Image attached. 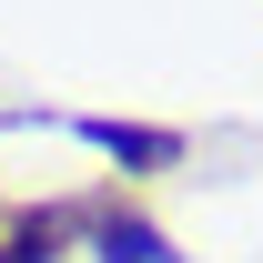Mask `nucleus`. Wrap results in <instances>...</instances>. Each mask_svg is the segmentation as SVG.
<instances>
[{
	"label": "nucleus",
	"mask_w": 263,
	"mask_h": 263,
	"mask_svg": "<svg viewBox=\"0 0 263 263\" xmlns=\"http://www.w3.org/2000/svg\"><path fill=\"white\" fill-rule=\"evenodd\" d=\"M71 243H91V263H182L172 233L122 193H71Z\"/></svg>",
	"instance_id": "f257e3e1"
},
{
	"label": "nucleus",
	"mask_w": 263,
	"mask_h": 263,
	"mask_svg": "<svg viewBox=\"0 0 263 263\" xmlns=\"http://www.w3.org/2000/svg\"><path fill=\"white\" fill-rule=\"evenodd\" d=\"M71 132L91 142L101 162H122V172H172V162H182V152H193V142H182V132H172V122H122V111H81V122H71Z\"/></svg>",
	"instance_id": "f03ea898"
},
{
	"label": "nucleus",
	"mask_w": 263,
	"mask_h": 263,
	"mask_svg": "<svg viewBox=\"0 0 263 263\" xmlns=\"http://www.w3.org/2000/svg\"><path fill=\"white\" fill-rule=\"evenodd\" d=\"M71 253V202H0V263H61Z\"/></svg>",
	"instance_id": "7ed1b4c3"
}]
</instances>
